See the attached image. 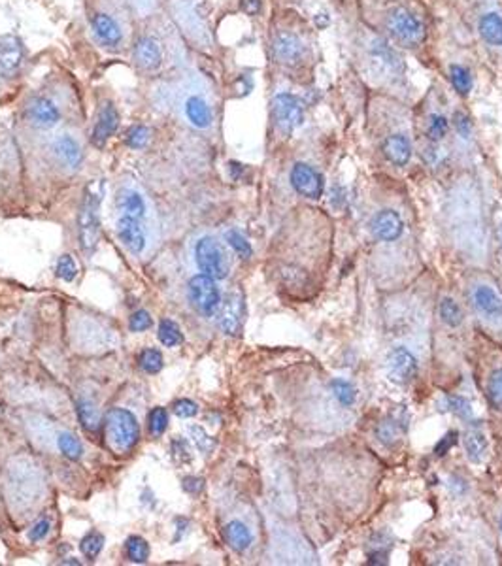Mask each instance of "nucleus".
I'll return each mask as SVG.
<instances>
[{
	"instance_id": "nucleus-1",
	"label": "nucleus",
	"mask_w": 502,
	"mask_h": 566,
	"mask_svg": "<svg viewBox=\"0 0 502 566\" xmlns=\"http://www.w3.org/2000/svg\"><path fill=\"white\" fill-rule=\"evenodd\" d=\"M384 31L393 42L404 46V48H416L422 46L427 38V25L412 11L408 6L394 4L385 11L384 17Z\"/></svg>"
},
{
	"instance_id": "nucleus-2",
	"label": "nucleus",
	"mask_w": 502,
	"mask_h": 566,
	"mask_svg": "<svg viewBox=\"0 0 502 566\" xmlns=\"http://www.w3.org/2000/svg\"><path fill=\"white\" fill-rule=\"evenodd\" d=\"M103 193V182H95L91 187H87L85 199H83V204H81L78 226H80V246L85 253H93L95 248H97Z\"/></svg>"
},
{
	"instance_id": "nucleus-3",
	"label": "nucleus",
	"mask_w": 502,
	"mask_h": 566,
	"mask_svg": "<svg viewBox=\"0 0 502 566\" xmlns=\"http://www.w3.org/2000/svg\"><path fill=\"white\" fill-rule=\"evenodd\" d=\"M106 442L115 453H129L140 438L138 421L129 410L112 408L106 414Z\"/></svg>"
},
{
	"instance_id": "nucleus-4",
	"label": "nucleus",
	"mask_w": 502,
	"mask_h": 566,
	"mask_svg": "<svg viewBox=\"0 0 502 566\" xmlns=\"http://www.w3.org/2000/svg\"><path fill=\"white\" fill-rule=\"evenodd\" d=\"M194 263L202 274L214 280H225L231 270L227 249L214 236H200L194 242Z\"/></svg>"
},
{
	"instance_id": "nucleus-5",
	"label": "nucleus",
	"mask_w": 502,
	"mask_h": 566,
	"mask_svg": "<svg viewBox=\"0 0 502 566\" xmlns=\"http://www.w3.org/2000/svg\"><path fill=\"white\" fill-rule=\"evenodd\" d=\"M187 297L191 306L204 318H214L221 306V293L216 280L206 274L193 276L187 285Z\"/></svg>"
},
{
	"instance_id": "nucleus-6",
	"label": "nucleus",
	"mask_w": 502,
	"mask_h": 566,
	"mask_svg": "<svg viewBox=\"0 0 502 566\" xmlns=\"http://www.w3.org/2000/svg\"><path fill=\"white\" fill-rule=\"evenodd\" d=\"M272 112H274L276 125H278V129L283 135H291L293 130L300 127V123H303V104L291 93H280V95H276L274 103H272Z\"/></svg>"
},
{
	"instance_id": "nucleus-7",
	"label": "nucleus",
	"mask_w": 502,
	"mask_h": 566,
	"mask_svg": "<svg viewBox=\"0 0 502 566\" xmlns=\"http://www.w3.org/2000/svg\"><path fill=\"white\" fill-rule=\"evenodd\" d=\"M115 206L121 211V216L125 217H135L142 223H150L152 217V208H150V200L138 187L132 185H125L119 189L117 199H115Z\"/></svg>"
},
{
	"instance_id": "nucleus-8",
	"label": "nucleus",
	"mask_w": 502,
	"mask_h": 566,
	"mask_svg": "<svg viewBox=\"0 0 502 566\" xmlns=\"http://www.w3.org/2000/svg\"><path fill=\"white\" fill-rule=\"evenodd\" d=\"M147 229H150V226H147L146 223L138 221L135 217H125V216H121V219H119L117 225H115V232H117L121 243L129 249L130 253L135 255H142L147 249V246H150Z\"/></svg>"
},
{
	"instance_id": "nucleus-9",
	"label": "nucleus",
	"mask_w": 502,
	"mask_h": 566,
	"mask_svg": "<svg viewBox=\"0 0 502 566\" xmlns=\"http://www.w3.org/2000/svg\"><path fill=\"white\" fill-rule=\"evenodd\" d=\"M289 179H291L293 189H295L300 196L315 200L323 194V187H325L323 176H321L315 168L306 164V162H297V164L291 168Z\"/></svg>"
},
{
	"instance_id": "nucleus-10",
	"label": "nucleus",
	"mask_w": 502,
	"mask_h": 566,
	"mask_svg": "<svg viewBox=\"0 0 502 566\" xmlns=\"http://www.w3.org/2000/svg\"><path fill=\"white\" fill-rule=\"evenodd\" d=\"M276 61L286 66H298L306 57V46L295 33H280L272 42Z\"/></svg>"
},
{
	"instance_id": "nucleus-11",
	"label": "nucleus",
	"mask_w": 502,
	"mask_h": 566,
	"mask_svg": "<svg viewBox=\"0 0 502 566\" xmlns=\"http://www.w3.org/2000/svg\"><path fill=\"white\" fill-rule=\"evenodd\" d=\"M387 374L397 383H408L417 374V359L406 347H394L387 355Z\"/></svg>"
},
{
	"instance_id": "nucleus-12",
	"label": "nucleus",
	"mask_w": 502,
	"mask_h": 566,
	"mask_svg": "<svg viewBox=\"0 0 502 566\" xmlns=\"http://www.w3.org/2000/svg\"><path fill=\"white\" fill-rule=\"evenodd\" d=\"M244 321V298L238 291L229 293L219 306V327L223 332L234 336L240 332Z\"/></svg>"
},
{
	"instance_id": "nucleus-13",
	"label": "nucleus",
	"mask_w": 502,
	"mask_h": 566,
	"mask_svg": "<svg viewBox=\"0 0 502 566\" xmlns=\"http://www.w3.org/2000/svg\"><path fill=\"white\" fill-rule=\"evenodd\" d=\"M404 231V221L394 210H382L372 217L370 232L382 242H393Z\"/></svg>"
},
{
	"instance_id": "nucleus-14",
	"label": "nucleus",
	"mask_w": 502,
	"mask_h": 566,
	"mask_svg": "<svg viewBox=\"0 0 502 566\" xmlns=\"http://www.w3.org/2000/svg\"><path fill=\"white\" fill-rule=\"evenodd\" d=\"M51 151L57 157V161L65 168H70V170H76L81 164V161H83V151H81L80 142L72 135L55 136Z\"/></svg>"
},
{
	"instance_id": "nucleus-15",
	"label": "nucleus",
	"mask_w": 502,
	"mask_h": 566,
	"mask_svg": "<svg viewBox=\"0 0 502 566\" xmlns=\"http://www.w3.org/2000/svg\"><path fill=\"white\" fill-rule=\"evenodd\" d=\"M472 300L476 310L486 319L502 318V298L491 285H476Z\"/></svg>"
},
{
	"instance_id": "nucleus-16",
	"label": "nucleus",
	"mask_w": 502,
	"mask_h": 566,
	"mask_svg": "<svg viewBox=\"0 0 502 566\" xmlns=\"http://www.w3.org/2000/svg\"><path fill=\"white\" fill-rule=\"evenodd\" d=\"M184 115L194 129H208L214 121L210 104L202 95H189L184 100Z\"/></svg>"
},
{
	"instance_id": "nucleus-17",
	"label": "nucleus",
	"mask_w": 502,
	"mask_h": 566,
	"mask_svg": "<svg viewBox=\"0 0 502 566\" xmlns=\"http://www.w3.org/2000/svg\"><path fill=\"white\" fill-rule=\"evenodd\" d=\"M117 123H119L117 110H115L110 103H106L103 108H100L97 125H95V129H93V136H91L93 146L95 147L106 146L108 138L114 135L115 129H117Z\"/></svg>"
},
{
	"instance_id": "nucleus-18",
	"label": "nucleus",
	"mask_w": 502,
	"mask_h": 566,
	"mask_svg": "<svg viewBox=\"0 0 502 566\" xmlns=\"http://www.w3.org/2000/svg\"><path fill=\"white\" fill-rule=\"evenodd\" d=\"M28 117H31V123L38 129H51L57 125L59 121L61 113L59 108L55 106L49 98H34L31 106H28Z\"/></svg>"
},
{
	"instance_id": "nucleus-19",
	"label": "nucleus",
	"mask_w": 502,
	"mask_h": 566,
	"mask_svg": "<svg viewBox=\"0 0 502 566\" xmlns=\"http://www.w3.org/2000/svg\"><path fill=\"white\" fill-rule=\"evenodd\" d=\"M382 151L387 157V161L394 167H404L412 157V144L408 136L404 135H389L382 144Z\"/></svg>"
},
{
	"instance_id": "nucleus-20",
	"label": "nucleus",
	"mask_w": 502,
	"mask_h": 566,
	"mask_svg": "<svg viewBox=\"0 0 502 566\" xmlns=\"http://www.w3.org/2000/svg\"><path fill=\"white\" fill-rule=\"evenodd\" d=\"M91 27L98 42L103 46H108V48L117 46L121 42V38H123L121 28H119L114 17L106 16V14H95L91 19Z\"/></svg>"
},
{
	"instance_id": "nucleus-21",
	"label": "nucleus",
	"mask_w": 502,
	"mask_h": 566,
	"mask_svg": "<svg viewBox=\"0 0 502 566\" xmlns=\"http://www.w3.org/2000/svg\"><path fill=\"white\" fill-rule=\"evenodd\" d=\"M135 61L144 70H157L162 63L161 46L153 38H142L135 48Z\"/></svg>"
},
{
	"instance_id": "nucleus-22",
	"label": "nucleus",
	"mask_w": 502,
	"mask_h": 566,
	"mask_svg": "<svg viewBox=\"0 0 502 566\" xmlns=\"http://www.w3.org/2000/svg\"><path fill=\"white\" fill-rule=\"evenodd\" d=\"M23 49L21 42L14 36L0 38V70L4 74H11L21 65Z\"/></svg>"
},
{
	"instance_id": "nucleus-23",
	"label": "nucleus",
	"mask_w": 502,
	"mask_h": 566,
	"mask_svg": "<svg viewBox=\"0 0 502 566\" xmlns=\"http://www.w3.org/2000/svg\"><path fill=\"white\" fill-rule=\"evenodd\" d=\"M223 536H225V542L238 553L248 550L253 542V534H251L248 525L242 523V521H231V523L225 525Z\"/></svg>"
},
{
	"instance_id": "nucleus-24",
	"label": "nucleus",
	"mask_w": 502,
	"mask_h": 566,
	"mask_svg": "<svg viewBox=\"0 0 502 566\" xmlns=\"http://www.w3.org/2000/svg\"><path fill=\"white\" fill-rule=\"evenodd\" d=\"M478 31H480L483 42L495 48H502V16L498 11H487L483 14L478 23Z\"/></svg>"
},
{
	"instance_id": "nucleus-25",
	"label": "nucleus",
	"mask_w": 502,
	"mask_h": 566,
	"mask_svg": "<svg viewBox=\"0 0 502 566\" xmlns=\"http://www.w3.org/2000/svg\"><path fill=\"white\" fill-rule=\"evenodd\" d=\"M464 449H466V455H469V461L472 463H481L483 457L487 453V438L478 431H470L464 434Z\"/></svg>"
},
{
	"instance_id": "nucleus-26",
	"label": "nucleus",
	"mask_w": 502,
	"mask_h": 566,
	"mask_svg": "<svg viewBox=\"0 0 502 566\" xmlns=\"http://www.w3.org/2000/svg\"><path fill=\"white\" fill-rule=\"evenodd\" d=\"M329 389L338 404L346 406V408L355 404L357 391L350 382H346V379H333V382L329 383Z\"/></svg>"
},
{
	"instance_id": "nucleus-27",
	"label": "nucleus",
	"mask_w": 502,
	"mask_h": 566,
	"mask_svg": "<svg viewBox=\"0 0 502 566\" xmlns=\"http://www.w3.org/2000/svg\"><path fill=\"white\" fill-rule=\"evenodd\" d=\"M125 555L132 562H146L150 557V544L142 536H130L125 544Z\"/></svg>"
},
{
	"instance_id": "nucleus-28",
	"label": "nucleus",
	"mask_w": 502,
	"mask_h": 566,
	"mask_svg": "<svg viewBox=\"0 0 502 566\" xmlns=\"http://www.w3.org/2000/svg\"><path fill=\"white\" fill-rule=\"evenodd\" d=\"M440 319L451 329L463 323V310L454 298H442L440 300Z\"/></svg>"
},
{
	"instance_id": "nucleus-29",
	"label": "nucleus",
	"mask_w": 502,
	"mask_h": 566,
	"mask_svg": "<svg viewBox=\"0 0 502 566\" xmlns=\"http://www.w3.org/2000/svg\"><path fill=\"white\" fill-rule=\"evenodd\" d=\"M78 415H80L81 425L87 431L97 432L100 429V414H98L95 404L89 402V400H81L80 404H78Z\"/></svg>"
},
{
	"instance_id": "nucleus-30",
	"label": "nucleus",
	"mask_w": 502,
	"mask_h": 566,
	"mask_svg": "<svg viewBox=\"0 0 502 566\" xmlns=\"http://www.w3.org/2000/svg\"><path fill=\"white\" fill-rule=\"evenodd\" d=\"M225 240H227V243L232 248V251H234L240 259H249V257L253 255L251 243L248 242V238L244 236L240 231H234V229L227 231L225 232Z\"/></svg>"
},
{
	"instance_id": "nucleus-31",
	"label": "nucleus",
	"mask_w": 502,
	"mask_h": 566,
	"mask_svg": "<svg viewBox=\"0 0 502 566\" xmlns=\"http://www.w3.org/2000/svg\"><path fill=\"white\" fill-rule=\"evenodd\" d=\"M449 78H451V85L459 95H469L472 89V75H470L469 68H464L463 65H454L449 68Z\"/></svg>"
},
{
	"instance_id": "nucleus-32",
	"label": "nucleus",
	"mask_w": 502,
	"mask_h": 566,
	"mask_svg": "<svg viewBox=\"0 0 502 566\" xmlns=\"http://www.w3.org/2000/svg\"><path fill=\"white\" fill-rule=\"evenodd\" d=\"M57 446H59L61 453L70 458V461H78L81 457V453H83L81 442L70 432H61L59 438H57Z\"/></svg>"
},
{
	"instance_id": "nucleus-33",
	"label": "nucleus",
	"mask_w": 502,
	"mask_h": 566,
	"mask_svg": "<svg viewBox=\"0 0 502 566\" xmlns=\"http://www.w3.org/2000/svg\"><path fill=\"white\" fill-rule=\"evenodd\" d=\"M187 434H189L191 442L194 444V448L199 449L200 453H211L214 451V448H216V442H214V438L208 436V432L202 429V426L199 425H191L187 426Z\"/></svg>"
},
{
	"instance_id": "nucleus-34",
	"label": "nucleus",
	"mask_w": 502,
	"mask_h": 566,
	"mask_svg": "<svg viewBox=\"0 0 502 566\" xmlns=\"http://www.w3.org/2000/svg\"><path fill=\"white\" fill-rule=\"evenodd\" d=\"M159 340H161L162 345L174 347V345H178L182 342V330H179V327L174 321L164 319L159 325Z\"/></svg>"
},
{
	"instance_id": "nucleus-35",
	"label": "nucleus",
	"mask_w": 502,
	"mask_h": 566,
	"mask_svg": "<svg viewBox=\"0 0 502 566\" xmlns=\"http://www.w3.org/2000/svg\"><path fill=\"white\" fill-rule=\"evenodd\" d=\"M80 547L81 553H83L87 559H97L104 547V536L100 533H89L85 538L81 540Z\"/></svg>"
},
{
	"instance_id": "nucleus-36",
	"label": "nucleus",
	"mask_w": 502,
	"mask_h": 566,
	"mask_svg": "<svg viewBox=\"0 0 502 566\" xmlns=\"http://www.w3.org/2000/svg\"><path fill=\"white\" fill-rule=\"evenodd\" d=\"M138 365L144 372L157 374L161 372L162 368V355L161 351L157 350H144L138 357Z\"/></svg>"
},
{
	"instance_id": "nucleus-37",
	"label": "nucleus",
	"mask_w": 502,
	"mask_h": 566,
	"mask_svg": "<svg viewBox=\"0 0 502 566\" xmlns=\"http://www.w3.org/2000/svg\"><path fill=\"white\" fill-rule=\"evenodd\" d=\"M147 426H150V432L153 436H161L162 432L167 431L168 426V414L164 408H153L147 415Z\"/></svg>"
},
{
	"instance_id": "nucleus-38",
	"label": "nucleus",
	"mask_w": 502,
	"mask_h": 566,
	"mask_svg": "<svg viewBox=\"0 0 502 566\" xmlns=\"http://www.w3.org/2000/svg\"><path fill=\"white\" fill-rule=\"evenodd\" d=\"M147 140H150V130H147L146 127H142V125L130 127V129L127 130V135H125L127 146L132 147V150H142V147H146Z\"/></svg>"
},
{
	"instance_id": "nucleus-39",
	"label": "nucleus",
	"mask_w": 502,
	"mask_h": 566,
	"mask_svg": "<svg viewBox=\"0 0 502 566\" xmlns=\"http://www.w3.org/2000/svg\"><path fill=\"white\" fill-rule=\"evenodd\" d=\"M446 410L455 414L461 419H469L472 415V404L464 397H446Z\"/></svg>"
},
{
	"instance_id": "nucleus-40",
	"label": "nucleus",
	"mask_w": 502,
	"mask_h": 566,
	"mask_svg": "<svg viewBox=\"0 0 502 566\" xmlns=\"http://www.w3.org/2000/svg\"><path fill=\"white\" fill-rule=\"evenodd\" d=\"M449 121L444 117L442 113H432L429 117V135L432 140H442L444 136L448 135Z\"/></svg>"
},
{
	"instance_id": "nucleus-41",
	"label": "nucleus",
	"mask_w": 502,
	"mask_h": 566,
	"mask_svg": "<svg viewBox=\"0 0 502 566\" xmlns=\"http://www.w3.org/2000/svg\"><path fill=\"white\" fill-rule=\"evenodd\" d=\"M487 394H489V400H491L493 406L502 408V368L501 370H495L491 374V377H489Z\"/></svg>"
},
{
	"instance_id": "nucleus-42",
	"label": "nucleus",
	"mask_w": 502,
	"mask_h": 566,
	"mask_svg": "<svg viewBox=\"0 0 502 566\" xmlns=\"http://www.w3.org/2000/svg\"><path fill=\"white\" fill-rule=\"evenodd\" d=\"M57 276L61 280L72 281L78 276V263L72 259L70 255H63L57 263Z\"/></svg>"
},
{
	"instance_id": "nucleus-43",
	"label": "nucleus",
	"mask_w": 502,
	"mask_h": 566,
	"mask_svg": "<svg viewBox=\"0 0 502 566\" xmlns=\"http://www.w3.org/2000/svg\"><path fill=\"white\" fill-rule=\"evenodd\" d=\"M380 442L393 444L399 438V421H384L382 425L376 429Z\"/></svg>"
},
{
	"instance_id": "nucleus-44",
	"label": "nucleus",
	"mask_w": 502,
	"mask_h": 566,
	"mask_svg": "<svg viewBox=\"0 0 502 566\" xmlns=\"http://www.w3.org/2000/svg\"><path fill=\"white\" fill-rule=\"evenodd\" d=\"M153 319L152 315L146 312V310H138V312L132 313V318H130V330H135V332H142V330H147L150 327H152Z\"/></svg>"
},
{
	"instance_id": "nucleus-45",
	"label": "nucleus",
	"mask_w": 502,
	"mask_h": 566,
	"mask_svg": "<svg viewBox=\"0 0 502 566\" xmlns=\"http://www.w3.org/2000/svg\"><path fill=\"white\" fill-rule=\"evenodd\" d=\"M174 414L182 417V419H189V417H194V415L199 414V406L194 404L193 400L182 399L174 404Z\"/></svg>"
},
{
	"instance_id": "nucleus-46",
	"label": "nucleus",
	"mask_w": 502,
	"mask_h": 566,
	"mask_svg": "<svg viewBox=\"0 0 502 566\" xmlns=\"http://www.w3.org/2000/svg\"><path fill=\"white\" fill-rule=\"evenodd\" d=\"M455 444H457V432H448V434H446V436L442 438V440H440V442L436 444V448H434V453H436L438 457H444V455H446V453L449 451V449L454 448Z\"/></svg>"
},
{
	"instance_id": "nucleus-47",
	"label": "nucleus",
	"mask_w": 502,
	"mask_h": 566,
	"mask_svg": "<svg viewBox=\"0 0 502 566\" xmlns=\"http://www.w3.org/2000/svg\"><path fill=\"white\" fill-rule=\"evenodd\" d=\"M48 533H49V521L48 519H40L38 523L28 530V538L33 540V542H38V540L46 538Z\"/></svg>"
},
{
	"instance_id": "nucleus-48",
	"label": "nucleus",
	"mask_w": 502,
	"mask_h": 566,
	"mask_svg": "<svg viewBox=\"0 0 502 566\" xmlns=\"http://www.w3.org/2000/svg\"><path fill=\"white\" fill-rule=\"evenodd\" d=\"M202 487H204V480H200V478L189 476V478H185L184 480V489L187 491V493H191V495H194V493H200V491H202Z\"/></svg>"
},
{
	"instance_id": "nucleus-49",
	"label": "nucleus",
	"mask_w": 502,
	"mask_h": 566,
	"mask_svg": "<svg viewBox=\"0 0 502 566\" xmlns=\"http://www.w3.org/2000/svg\"><path fill=\"white\" fill-rule=\"evenodd\" d=\"M240 8L248 16H257L261 11V0H240Z\"/></svg>"
},
{
	"instance_id": "nucleus-50",
	"label": "nucleus",
	"mask_w": 502,
	"mask_h": 566,
	"mask_svg": "<svg viewBox=\"0 0 502 566\" xmlns=\"http://www.w3.org/2000/svg\"><path fill=\"white\" fill-rule=\"evenodd\" d=\"M455 127H457V130H459L461 135H463V138H469L470 123H469V119H466V115H463V113H457V115H455Z\"/></svg>"
},
{
	"instance_id": "nucleus-51",
	"label": "nucleus",
	"mask_w": 502,
	"mask_h": 566,
	"mask_svg": "<svg viewBox=\"0 0 502 566\" xmlns=\"http://www.w3.org/2000/svg\"><path fill=\"white\" fill-rule=\"evenodd\" d=\"M172 451H174V455H176V457H178V455H182V457H184V461H191L189 449H187V446H185L184 440H174V442H172Z\"/></svg>"
},
{
	"instance_id": "nucleus-52",
	"label": "nucleus",
	"mask_w": 502,
	"mask_h": 566,
	"mask_svg": "<svg viewBox=\"0 0 502 566\" xmlns=\"http://www.w3.org/2000/svg\"><path fill=\"white\" fill-rule=\"evenodd\" d=\"M385 562H387V555H385V553L382 550L370 553L368 565H385Z\"/></svg>"
},
{
	"instance_id": "nucleus-53",
	"label": "nucleus",
	"mask_w": 502,
	"mask_h": 566,
	"mask_svg": "<svg viewBox=\"0 0 502 566\" xmlns=\"http://www.w3.org/2000/svg\"><path fill=\"white\" fill-rule=\"evenodd\" d=\"M497 234H498V243H501V248H502V223H501V225H498V232H497Z\"/></svg>"
},
{
	"instance_id": "nucleus-54",
	"label": "nucleus",
	"mask_w": 502,
	"mask_h": 566,
	"mask_svg": "<svg viewBox=\"0 0 502 566\" xmlns=\"http://www.w3.org/2000/svg\"><path fill=\"white\" fill-rule=\"evenodd\" d=\"M501 530H502V518H501Z\"/></svg>"
}]
</instances>
